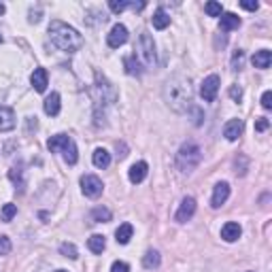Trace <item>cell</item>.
<instances>
[{"instance_id": "obj_1", "label": "cell", "mask_w": 272, "mask_h": 272, "mask_svg": "<svg viewBox=\"0 0 272 272\" xmlns=\"http://www.w3.org/2000/svg\"><path fill=\"white\" fill-rule=\"evenodd\" d=\"M191 98H194V92H191V81L185 75H172L164 85V100L168 102V107L177 113L191 109Z\"/></svg>"}, {"instance_id": "obj_2", "label": "cell", "mask_w": 272, "mask_h": 272, "mask_svg": "<svg viewBox=\"0 0 272 272\" xmlns=\"http://www.w3.org/2000/svg\"><path fill=\"white\" fill-rule=\"evenodd\" d=\"M49 38L58 49L66 53H75L83 47V36L75 28H70L68 23H64L60 19H53L49 23Z\"/></svg>"}, {"instance_id": "obj_3", "label": "cell", "mask_w": 272, "mask_h": 272, "mask_svg": "<svg viewBox=\"0 0 272 272\" xmlns=\"http://www.w3.org/2000/svg\"><path fill=\"white\" fill-rule=\"evenodd\" d=\"M200 162H202V149H200L194 140L183 142L181 149L177 151V168L179 170L191 172V170H196Z\"/></svg>"}, {"instance_id": "obj_4", "label": "cell", "mask_w": 272, "mask_h": 272, "mask_svg": "<svg viewBox=\"0 0 272 272\" xmlns=\"http://www.w3.org/2000/svg\"><path fill=\"white\" fill-rule=\"evenodd\" d=\"M94 92H96V109L100 107H109L117 100V90L113 87V83L105 79L100 73H96V85H94Z\"/></svg>"}, {"instance_id": "obj_5", "label": "cell", "mask_w": 272, "mask_h": 272, "mask_svg": "<svg viewBox=\"0 0 272 272\" xmlns=\"http://www.w3.org/2000/svg\"><path fill=\"white\" fill-rule=\"evenodd\" d=\"M138 55L145 66H155L157 62V55H155V43H153V36L149 32H142L140 38H138Z\"/></svg>"}, {"instance_id": "obj_6", "label": "cell", "mask_w": 272, "mask_h": 272, "mask_svg": "<svg viewBox=\"0 0 272 272\" xmlns=\"http://www.w3.org/2000/svg\"><path fill=\"white\" fill-rule=\"evenodd\" d=\"M102 189H105V185H102V181L96 177V174H85V177H81V191L87 198H98L102 194Z\"/></svg>"}, {"instance_id": "obj_7", "label": "cell", "mask_w": 272, "mask_h": 272, "mask_svg": "<svg viewBox=\"0 0 272 272\" xmlns=\"http://www.w3.org/2000/svg\"><path fill=\"white\" fill-rule=\"evenodd\" d=\"M217 92H219V77L217 75H209L200 85V96H202L204 102H213L217 98Z\"/></svg>"}, {"instance_id": "obj_8", "label": "cell", "mask_w": 272, "mask_h": 272, "mask_svg": "<svg viewBox=\"0 0 272 272\" xmlns=\"http://www.w3.org/2000/svg\"><path fill=\"white\" fill-rule=\"evenodd\" d=\"M126 41H128V28L124 26V23H115V26L111 28L109 36H107L109 47H111V49H117V47L126 45Z\"/></svg>"}, {"instance_id": "obj_9", "label": "cell", "mask_w": 272, "mask_h": 272, "mask_svg": "<svg viewBox=\"0 0 272 272\" xmlns=\"http://www.w3.org/2000/svg\"><path fill=\"white\" fill-rule=\"evenodd\" d=\"M194 213H196V200L191 196H187V198L181 200V206H179V211H177L174 217H177L179 223H185V221H189L191 217H194Z\"/></svg>"}, {"instance_id": "obj_10", "label": "cell", "mask_w": 272, "mask_h": 272, "mask_svg": "<svg viewBox=\"0 0 272 272\" xmlns=\"http://www.w3.org/2000/svg\"><path fill=\"white\" fill-rule=\"evenodd\" d=\"M228 198H230V185H228L226 181H221V183H217V185H215V189H213L211 206H213V209H219L221 204H226Z\"/></svg>"}, {"instance_id": "obj_11", "label": "cell", "mask_w": 272, "mask_h": 272, "mask_svg": "<svg viewBox=\"0 0 272 272\" xmlns=\"http://www.w3.org/2000/svg\"><path fill=\"white\" fill-rule=\"evenodd\" d=\"M243 130H245L243 119H230V122L223 126V136H226L228 140H238V136L243 134Z\"/></svg>"}, {"instance_id": "obj_12", "label": "cell", "mask_w": 272, "mask_h": 272, "mask_svg": "<svg viewBox=\"0 0 272 272\" xmlns=\"http://www.w3.org/2000/svg\"><path fill=\"white\" fill-rule=\"evenodd\" d=\"M30 81H32V87H34L38 94H43L47 90V85H49L47 70L45 68H34V73H32V77H30Z\"/></svg>"}, {"instance_id": "obj_13", "label": "cell", "mask_w": 272, "mask_h": 272, "mask_svg": "<svg viewBox=\"0 0 272 272\" xmlns=\"http://www.w3.org/2000/svg\"><path fill=\"white\" fill-rule=\"evenodd\" d=\"M241 234H243V228L238 226L236 221H228L226 226L221 228V238L226 243H234V241H238L241 238Z\"/></svg>"}, {"instance_id": "obj_14", "label": "cell", "mask_w": 272, "mask_h": 272, "mask_svg": "<svg viewBox=\"0 0 272 272\" xmlns=\"http://www.w3.org/2000/svg\"><path fill=\"white\" fill-rule=\"evenodd\" d=\"M147 170H149L147 162H136V164L130 166V172H128V177H130V181L136 185V183H142V181H145Z\"/></svg>"}, {"instance_id": "obj_15", "label": "cell", "mask_w": 272, "mask_h": 272, "mask_svg": "<svg viewBox=\"0 0 272 272\" xmlns=\"http://www.w3.org/2000/svg\"><path fill=\"white\" fill-rule=\"evenodd\" d=\"M15 128V113L9 107H0V132H9Z\"/></svg>"}, {"instance_id": "obj_16", "label": "cell", "mask_w": 272, "mask_h": 272, "mask_svg": "<svg viewBox=\"0 0 272 272\" xmlns=\"http://www.w3.org/2000/svg\"><path fill=\"white\" fill-rule=\"evenodd\" d=\"M43 109H45V113H47V115H51V117L58 115V113H60V94H58V92H53V94L47 96Z\"/></svg>"}, {"instance_id": "obj_17", "label": "cell", "mask_w": 272, "mask_h": 272, "mask_svg": "<svg viewBox=\"0 0 272 272\" xmlns=\"http://www.w3.org/2000/svg\"><path fill=\"white\" fill-rule=\"evenodd\" d=\"M219 17H221L219 26H221V30H226V32L236 30L238 26H241V17H238V15H234V13H221Z\"/></svg>"}, {"instance_id": "obj_18", "label": "cell", "mask_w": 272, "mask_h": 272, "mask_svg": "<svg viewBox=\"0 0 272 272\" xmlns=\"http://www.w3.org/2000/svg\"><path fill=\"white\" fill-rule=\"evenodd\" d=\"M92 162H94L96 168H109L111 166V153H109L107 149L98 147V149L94 151V155H92Z\"/></svg>"}, {"instance_id": "obj_19", "label": "cell", "mask_w": 272, "mask_h": 272, "mask_svg": "<svg viewBox=\"0 0 272 272\" xmlns=\"http://www.w3.org/2000/svg\"><path fill=\"white\" fill-rule=\"evenodd\" d=\"M270 62H272V53H270L268 49L255 51V55H253V66H255V68L266 70V68H270Z\"/></svg>"}, {"instance_id": "obj_20", "label": "cell", "mask_w": 272, "mask_h": 272, "mask_svg": "<svg viewBox=\"0 0 272 272\" xmlns=\"http://www.w3.org/2000/svg\"><path fill=\"white\" fill-rule=\"evenodd\" d=\"M62 153H64V159L73 166V164H77V159H79V151H77V145H75V140L73 138H68L66 140V145L62 147Z\"/></svg>"}, {"instance_id": "obj_21", "label": "cell", "mask_w": 272, "mask_h": 272, "mask_svg": "<svg viewBox=\"0 0 272 272\" xmlns=\"http://www.w3.org/2000/svg\"><path fill=\"white\" fill-rule=\"evenodd\" d=\"M132 234H134L132 223H122V226L117 228V232H115V238H117L119 245H128V243H130V238H132Z\"/></svg>"}, {"instance_id": "obj_22", "label": "cell", "mask_w": 272, "mask_h": 272, "mask_svg": "<svg viewBox=\"0 0 272 272\" xmlns=\"http://www.w3.org/2000/svg\"><path fill=\"white\" fill-rule=\"evenodd\" d=\"M151 21H153V28L164 30V28L170 26V15H168L164 9H157V11L153 13V17H151Z\"/></svg>"}, {"instance_id": "obj_23", "label": "cell", "mask_w": 272, "mask_h": 272, "mask_svg": "<svg viewBox=\"0 0 272 272\" xmlns=\"http://www.w3.org/2000/svg\"><path fill=\"white\" fill-rule=\"evenodd\" d=\"M159 262H162V258H159V253L157 251H147L145 255H142V266L145 268H149V270H153V268H157L159 266Z\"/></svg>"}, {"instance_id": "obj_24", "label": "cell", "mask_w": 272, "mask_h": 272, "mask_svg": "<svg viewBox=\"0 0 272 272\" xmlns=\"http://www.w3.org/2000/svg\"><path fill=\"white\" fill-rule=\"evenodd\" d=\"M87 247H90V251H92V253H102V251H105V247H107L105 236L94 234V236L90 238V241H87Z\"/></svg>"}, {"instance_id": "obj_25", "label": "cell", "mask_w": 272, "mask_h": 272, "mask_svg": "<svg viewBox=\"0 0 272 272\" xmlns=\"http://www.w3.org/2000/svg\"><path fill=\"white\" fill-rule=\"evenodd\" d=\"M111 211L109 209H105V206H96V209L92 211V219L96 221V223H107V221H111Z\"/></svg>"}, {"instance_id": "obj_26", "label": "cell", "mask_w": 272, "mask_h": 272, "mask_svg": "<svg viewBox=\"0 0 272 272\" xmlns=\"http://www.w3.org/2000/svg\"><path fill=\"white\" fill-rule=\"evenodd\" d=\"M126 64V73L128 75H140L142 70H140V62L136 60V55H128V58L124 60Z\"/></svg>"}, {"instance_id": "obj_27", "label": "cell", "mask_w": 272, "mask_h": 272, "mask_svg": "<svg viewBox=\"0 0 272 272\" xmlns=\"http://www.w3.org/2000/svg\"><path fill=\"white\" fill-rule=\"evenodd\" d=\"M9 179L17 185L19 189H23V185H26V181H23V168L21 166H13L9 170Z\"/></svg>"}, {"instance_id": "obj_28", "label": "cell", "mask_w": 272, "mask_h": 272, "mask_svg": "<svg viewBox=\"0 0 272 272\" xmlns=\"http://www.w3.org/2000/svg\"><path fill=\"white\" fill-rule=\"evenodd\" d=\"M60 253L64 255V258H70V260H77L79 258V251H77V247L73 243H62L60 245Z\"/></svg>"}, {"instance_id": "obj_29", "label": "cell", "mask_w": 272, "mask_h": 272, "mask_svg": "<svg viewBox=\"0 0 272 272\" xmlns=\"http://www.w3.org/2000/svg\"><path fill=\"white\" fill-rule=\"evenodd\" d=\"M204 11H206V15H211V17H219V15L223 13V6L219 2H206Z\"/></svg>"}, {"instance_id": "obj_30", "label": "cell", "mask_w": 272, "mask_h": 272, "mask_svg": "<svg viewBox=\"0 0 272 272\" xmlns=\"http://www.w3.org/2000/svg\"><path fill=\"white\" fill-rule=\"evenodd\" d=\"M15 215H17V206H15V204L9 202V204L2 206V221H11Z\"/></svg>"}, {"instance_id": "obj_31", "label": "cell", "mask_w": 272, "mask_h": 272, "mask_svg": "<svg viewBox=\"0 0 272 272\" xmlns=\"http://www.w3.org/2000/svg\"><path fill=\"white\" fill-rule=\"evenodd\" d=\"M243 60H245V51L236 49L234 55H232V70H241L243 68Z\"/></svg>"}, {"instance_id": "obj_32", "label": "cell", "mask_w": 272, "mask_h": 272, "mask_svg": "<svg viewBox=\"0 0 272 272\" xmlns=\"http://www.w3.org/2000/svg\"><path fill=\"white\" fill-rule=\"evenodd\" d=\"M128 6H130V2H126V0H111L109 2V9L113 13H122L128 9Z\"/></svg>"}, {"instance_id": "obj_33", "label": "cell", "mask_w": 272, "mask_h": 272, "mask_svg": "<svg viewBox=\"0 0 272 272\" xmlns=\"http://www.w3.org/2000/svg\"><path fill=\"white\" fill-rule=\"evenodd\" d=\"M11 253V241L9 236H0V255H9Z\"/></svg>"}, {"instance_id": "obj_34", "label": "cell", "mask_w": 272, "mask_h": 272, "mask_svg": "<svg viewBox=\"0 0 272 272\" xmlns=\"http://www.w3.org/2000/svg\"><path fill=\"white\" fill-rule=\"evenodd\" d=\"M268 128H270V122H268L266 117H258V119H255V130H258V132H266Z\"/></svg>"}, {"instance_id": "obj_35", "label": "cell", "mask_w": 272, "mask_h": 272, "mask_svg": "<svg viewBox=\"0 0 272 272\" xmlns=\"http://www.w3.org/2000/svg\"><path fill=\"white\" fill-rule=\"evenodd\" d=\"M111 272H130V266H128L126 262H113V266H111Z\"/></svg>"}, {"instance_id": "obj_36", "label": "cell", "mask_w": 272, "mask_h": 272, "mask_svg": "<svg viewBox=\"0 0 272 272\" xmlns=\"http://www.w3.org/2000/svg\"><path fill=\"white\" fill-rule=\"evenodd\" d=\"M230 96H232V100L234 102H241V98H243V90L238 85H232L230 87Z\"/></svg>"}, {"instance_id": "obj_37", "label": "cell", "mask_w": 272, "mask_h": 272, "mask_svg": "<svg viewBox=\"0 0 272 272\" xmlns=\"http://www.w3.org/2000/svg\"><path fill=\"white\" fill-rule=\"evenodd\" d=\"M262 107H264V109H272V92H264V96H262Z\"/></svg>"}, {"instance_id": "obj_38", "label": "cell", "mask_w": 272, "mask_h": 272, "mask_svg": "<svg viewBox=\"0 0 272 272\" xmlns=\"http://www.w3.org/2000/svg\"><path fill=\"white\" fill-rule=\"evenodd\" d=\"M241 6H243V9H247V11H258V9H260V2H251V0H243Z\"/></svg>"}, {"instance_id": "obj_39", "label": "cell", "mask_w": 272, "mask_h": 272, "mask_svg": "<svg viewBox=\"0 0 272 272\" xmlns=\"http://www.w3.org/2000/svg\"><path fill=\"white\" fill-rule=\"evenodd\" d=\"M38 19H41V11H30V21H38Z\"/></svg>"}, {"instance_id": "obj_40", "label": "cell", "mask_w": 272, "mask_h": 272, "mask_svg": "<svg viewBox=\"0 0 272 272\" xmlns=\"http://www.w3.org/2000/svg\"><path fill=\"white\" fill-rule=\"evenodd\" d=\"M2 13H4V4H2V2H0V15H2Z\"/></svg>"}, {"instance_id": "obj_41", "label": "cell", "mask_w": 272, "mask_h": 272, "mask_svg": "<svg viewBox=\"0 0 272 272\" xmlns=\"http://www.w3.org/2000/svg\"><path fill=\"white\" fill-rule=\"evenodd\" d=\"M55 272H68V270H55Z\"/></svg>"}, {"instance_id": "obj_42", "label": "cell", "mask_w": 272, "mask_h": 272, "mask_svg": "<svg viewBox=\"0 0 272 272\" xmlns=\"http://www.w3.org/2000/svg\"><path fill=\"white\" fill-rule=\"evenodd\" d=\"M0 43H2V36H0Z\"/></svg>"}]
</instances>
